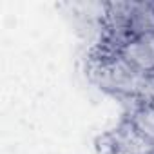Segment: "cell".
I'll list each match as a JSON object with an SVG mask.
<instances>
[{"mask_svg": "<svg viewBox=\"0 0 154 154\" xmlns=\"http://www.w3.org/2000/svg\"><path fill=\"white\" fill-rule=\"evenodd\" d=\"M122 58L143 74H154V33L132 38L122 51Z\"/></svg>", "mask_w": 154, "mask_h": 154, "instance_id": "cell-1", "label": "cell"}, {"mask_svg": "<svg viewBox=\"0 0 154 154\" xmlns=\"http://www.w3.org/2000/svg\"><path fill=\"white\" fill-rule=\"evenodd\" d=\"M147 33H154V4L134 2L131 15V35L136 38Z\"/></svg>", "mask_w": 154, "mask_h": 154, "instance_id": "cell-2", "label": "cell"}, {"mask_svg": "<svg viewBox=\"0 0 154 154\" xmlns=\"http://www.w3.org/2000/svg\"><path fill=\"white\" fill-rule=\"evenodd\" d=\"M150 154H154V149H152V150H150Z\"/></svg>", "mask_w": 154, "mask_h": 154, "instance_id": "cell-3", "label": "cell"}]
</instances>
